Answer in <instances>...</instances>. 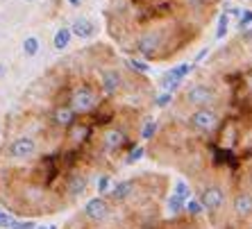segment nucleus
<instances>
[{
	"mask_svg": "<svg viewBox=\"0 0 252 229\" xmlns=\"http://www.w3.org/2000/svg\"><path fill=\"white\" fill-rule=\"evenodd\" d=\"M68 105L77 116H87V114H94L100 107V98L89 84H77V86L70 91Z\"/></svg>",
	"mask_w": 252,
	"mask_h": 229,
	"instance_id": "f257e3e1",
	"label": "nucleus"
},
{
	"mask_svg": "<svg viewBox=\"0 0 252 229\" xmlns=\"http://www.w3.org/2000/svg\"><path fill=\"white\" fill-rule=\"evenodd\" d=\"M5 150H7V157L14 159V161H30V159H34L36 152H39V143H36L34 136L21 134L7 143Z\"/></svg>",
	"mask_w": 252,
	"mask_h": 229,
	"instance_id": "f03ea898",
	"label": "nucleus"
},
{
	"mask_svg": "<svg viewBox=\"0 0 252 229\" xmlns=\"http://www.w3.org/2000/svg\"><path fill=\"white\" fill-rule=\"evenodd\" d=\"M184 100L191 107H209L216 100V91L211 86H207V84H195V86H191L187 91Z\"/></svg>",
	"mask_w": 252,
	"mask_h": 229,
	"instance_id": "7ed1b4c3",
	"label": "nucleus"
},
{
	"mask_svg": "<svg viewBox=\"0 0 252 229\" xmlns=\"http://www.w3.org/2000/svg\"><path fill=\"white\" fill-rule=\"evenodd\" d=\"M191 125H193L198 132L209 134L211 129L218 125V116L214 109H209V107H198V109L191 114Z\"/></svg>",
	"mask_w": 252,
	"mask_h": 229,
	"instance_id": "20e7f679",
	"label": "nucleus"
},
{
	"mask_svg": "<svg viewBox=\"0 0 252 229\" xmlns=\"http://www.w3.org/2000/svg\"><path fill=\"white\" fill-rule=\"evenodd\" d=\"M200 204H202V209H207V211H216V209H220V206L225 204V193L220 186H207L202 188V193H200Z\"/></svg>",
	"mask_w": 252,
	"mask_h": 229,
	"instance_id": "39448f33",
	"label": "nucleus"
},
{
	"mask_svg": "<svg viewBox=\"0 0 252 229\" xmlns=\"http://www.w3.org/2000/svg\"><path fill=\"white\" fill-rule=\"evenodd\" d=\"M191 71H193V66H191V64H180V66H175V68H170V71L164 75L161 86H164L168 93H173V91H177V88H180V84L184 82V77H187Z\"/></svg>",
	"mask_w": 252,
	"mask_h": 229,
	"instance_id": "423d86ee",
	"label": "nucleus"
},
{
	"mask_svg": "<svg viewBox=\"0 0 252 229\" xmlns=\"http://www.w3.org/2000/svg\"><path fill=\"white\" fill-rule=\"evenodd\" d=\"M109 211H112V206H109V202L105 198H94V200H89L84 204V216L89 220H94V223H102L109 216Z\"/></svg>",
	"mask_w": 252,
	"mask_h": 229,
	"instance_id": "0eeeda50",
	"label": "nucleus"
},
{
	"mask_svg": "<svg viewBox=\"0 0 252 229\" xmlns=\"http://www.w3.org/2000/svg\"><path fill=\"white\" fill-rule=\"evenodd\" d=\"M100 86H102V91L107 95H116L123 88V75L116 68H105L100 73Z\"/></svg>",
	"mask_w": 252,
	"mask_h": 229,
	"instance_id": "6e6552de",
	"label": "nucleus"
},
{
	"mask_svg": "<svg viewBox=\"0 0 252 229\" xmlns=\"http://www.w3.org/2000/svg\"><path fill=\"white\" fill-rule=\"evenodd\" d=\"M161 46V34L159 32H146V34L139 36V41H136V50H139L141 57H153L157 53V48Z\"/></svg>",
	"mask_w": 252,
	"mask_h": 229,
	"instance_id": "1a4fd4ad",
	"label": "nucleus"
},
{
	"mask_svg": "<svg viewBox=\"0 0 252 229\" xmlns=\"http://www.w3.org/2000/svg\"><path fill=\"white\" fill-rule=\"evenodd\" d=\"M75 120H77V114L70 109V105H57L53 109V114H50V123L62 129H68Z\"/></svg>",
	"mask_w": 252,
	"mask_h": 229,
	"instance_id": "9d476101",
	"label": "nucleus"
},
{
	"mask_svg": "<svg viewBox=\"0 0 252 229\" xmlns=\"http://www.w3.org/2000/svg\"><path fill=\"white\" fill-rule=\"evenodd\" d=\"M127 143V136H125L123 129L118 127H109L105 129V134H102V145H105L107 152H116V150H121V147Z\"/></svg>",
	"mask_w": 252,
	"mask_h": 229,
	"instance_id": "9b49d317",
	"label": "nucleus"
},
{
	"mask_svg": "<svg viewBox=\"0 0 252 229\" xmlns=\"http://www.w3.org/2000/svg\"><path fill=\"white\" fill-rule=\"evenodd\" d=\"M87 188H89V177L84 172H70L66 177V193L70 198H80L82 193H87Z\"/></svg>",
	"mask_w": 252,
	"mask_h": 229,
	"instance_id": "f8f14e48",
	"label": "nucleus"
},
{
	"mask_svg": "<svg viewBox=\"0 0 252 229\" xmlns=\"http://www.w3.org/2000/svg\"><path fill=\"white\" fill-rule=\"evenodd\" d=\"M70 32L80 39H91V36H95V23L87 16H77L70 25Z\"/></svg>",
	"mask_w": 252,
	"mask_h": 229,
	"instance_id": "ddd939ff",
	"label": "nucleus"
},
{
	"mask_svg": "<svg viewBox=\"0 0 252 229\" xmlns=\"http://www.w3.org/2000/svg\"><path fill=\"white\" fill-rule=\"evenodd\" d=\"M107 193H109V198H112L114 202H123V200H127L129 195L134 193V182H129V179L118 182L116 186H114L112 191H107Z\"/></svg>",
	"mask_w": 252,
	"mask_h": 229,
	"instance_id": "4468645a",
	"label": "nucleus"
},
{
	"mask_svg": "<svg viewBox=\"0 0 252 229\" xmlns=\"http://www.w3.org/2000/svg\"><path fill=\"white\" fill-rule=\"evenodd\" d=\"M234 213L246 218L252 213V195L250 193H236L234 198Z\"/></svg>",
	"mask_w": 252,
	"mask_h": 229,
	"instance_id": "2eb2a0df",
	"label": "nucleus"
},
{
	"mask_svg": "<svg viewBox=\"0 0 252 229\" xmlns=\"http://www.w3.org/2000/svg\"><path fill=\"white\" fill-rule=\"evenodd\" d=\"M89 134H91V127H89V125H84V123H80V120H75V123L68 127V139L73 143H82Z\"/></svg>",
	"mask_w": 252,
	"mask_h": 229,
	"instance_id": "dca6fc26",
	"label": "nucleus"
},
{
	"mask_svg": "<svg viewBox=\"0 0 252 229\" xmlns=\"http://www.w3.org/2000/svg\"><path fill=\"white\" fill-rule=\"evenodd\" d=\"M70 39H73L70 28H59L53 36V48L55 50H66V48L70 46Z\"/></svg>",
	"mask_w": 252,
	"mask_h": 229,
	"instance_id": "f3484780",
	"label": "nucleus"
},
{
	"mask_svg": "<svg viewBox=\"0 0 252 229\" xmlns=\"http://www.w3.org/2000/svg\"><path fill=\"white\" fill-rule=\"evenodd\" d=\"M39 50H41L39 39H36V36H25V39H23V55H25V57H36V55H39Z\"/></svg>",
	"mask_w": 252,
	"mask_h": 229,
	"instance_id": "a211bd4d",
	"label": "nucleus"
},
{
	"mask_svg": "<svg viewBox=\"0 0 252 229\" xmlns=\"http://www.w3.org/2000/svg\"><path fill=\"white\" fill-rule=\"evenodd\" d=\"M155 134H157V120H155V118H148L146 123H143V129H141V139H143V141H150V139H155Z\"/></svg>",
	"mask_w": 252,
	"mask_h": 229,
	"instance_id": "6ab92c4d",
	"label": "nucleus"
},
{
	"mask_svg": "<svg viewBox=\"0 0 252 229\" xmlns=\"http://www.w3.org/2000/svg\"><path fill=\"white\" fill-rule=\"evenodd\" d=\"M229 32V14H220L218 16V28H216V39H223Z\"/></svg>",
	"mask_w": 252,
	"mask_h": 229,
	"instance_id": "aec40b11",
	"label": "nucleus"
},
{
	"mask_svg": "<svg viewBox=\"0 0 252 229\" xmlns=\"http://www.w3.org/2000/svg\"><path fill=\"white\" fill-rule=\"evenodd\" d=\"M166 209H168V213H182L184 211V200H180L177 195H170L168 202H166Z\"/></svg>",
	"mask_w": 252,
	"mask_h": 229,
	"instance_id": "412c9836",
	"label": "nucleus"
},
{
	"mask_svg": "<svg viewBox=\"0 0 252 229\" xmlns=\"http://www.w3.org/2000/svg\"><path fill=\"white\" fill-rule=\"evenodd\" d=\"M173 195H177L180 200L187 202L189 198H191V188H189V184L184 182V179H177V182H175V193H173Z\"/></svg>",
	"mask_w": 252,
	"mask_h": 229,
	"instance_id": "4be33fe9",
	"label": "nucleus"
},
{
	"mask_svg": "<svg viewBox=\"0 0 252 229\" xmlns=\"http://www.w3.org/2000/svg\"><path fill=\"white\" fill-rule=\"evenodd\" d=\"M127 66H129V68H132L134 73H141V75L150 73V66H148L146 61H141V59H134V57H129V59H127Z\"/></svg>",
	"mask_w": 252,
	"mask_h": 229,
	"instance_id": "5701e85b",
	"label": "nucleus"
},
{
	"mask_svg": "<svg viewBox=\"0 0 252 229\" xmlns=\"http://www.w3.org/2000/svg\"><path fill=\"white\" fill-rule=\"evenodd\" d=\"M143 154H146V147L134 145V150H129V154H127V164H136V161H141Z\"/></svg>",
	"mask_w": 252,
	"mask_h": 229,
	"instance_id": "b1692460",
	"label": "nucleus"
},
{
	"mask_svg": "<svg viewBox=\"0 0 252 229\" xmlns=\"http://www.w3.org/2000/svg\"><path fill=\"white\" fill-rule=\"evenodd\" d=\"M248 25H252V9H241V16H239V29H246Z\"/></svg>",
	"mask_w": 252,
	"mask_h": 229,
	"instance_id": "393cba45",
	"label": "nucleus"
},
{
	"mask_svg": "<svg viewBox=\"0 0 252 229\" xmlns=\"http://www.w3.org/2000/svg\"><path fill=\"white\" fill-rule=\"evenodd\" d=\"M184 209H187L191 216H198V213L205 211V209H202V204H200L198 200H187V202H184Z\"/></svg>",
	"mask_w": 252,
	"mask_h": 229,
	"instance_id": "a878e982",
	"label": "nucleus"
},
{
	"mask_svg": "<svg viewBox=\"0 0 252 229\" xmlns=\"http://www.w3.org/2000/svg\"><path fill=\"white\" fill-rule=\"evenodd\" d=\"M109 186H112V177L102 175L98 179V193H107V191H109Z\"/></svg>",
	"mask_w": 252,
	"mask_h": 229,
	"instance_id": "bb28decb",
	"label": "nucleus"
},
{
	"mask_svg": "<svg viewBox=\"0 0 252 229\" xmlns=\"http://www.w3.org/2000/svg\"><path fill=\"white\" fill-rule=\"evenodd\" d=\"M12 225H14V218L9 216V213L0 211V229H9Z\"/></svg>",
	"mask_w": 252,
	"mask_h": 229,
	"instance_id": "cd10ccee",
	"label": "nucleus"
},
{
	"mask_svg": "<svg viewBox=\"0 0 252 229\" xmlns=\"http://www.w3.org/2000/svg\"><path fill=\"white\" fill-rule=\"evenodd\" d=\"M170 102H173V93H168V91H166V93H161L157 98V107H161V109H164V107H168Z\"/></svg>",
	"mask_w": 252,
	"mask_h": 229,
	"instance_id": "c85d7f7f",
	"label": "nucleus"
},
{
	"mask_svg": "<svg viewBox=\"0 0 252 229\" xmlns=\"http://www.w3.org/2000/svg\"><path fill=\"white\" fill-rule=\"evenodd\" d=\"M36 223L34 220H25V223H18V220H14V225L9 229H34Z\"/></svg>",
	"mask_w": 252,
	"mask_h": 229,
	"instance_id": "c756f323",
	"label": "nucleus"
},
{
	"mask_svg": "<svg viewBox=\"0 0 252 229\" xmlns=\"http://www.w3.org/2000/svg\"><path fill=\"white\" fill-rule=\"evenodd\" d=\"M241 41H243V43H252V25H248L246 29H241Z\"/></svg>",
	"mask_w": 252,
	"mask_h": 229,
	"instance_id": "7c9ffc66",
	"label": "nucleus"
},
{
	"mask_svg": "<svg viewBox=\"0 0 252 229\" xmlns=\"http://www.w3.org/2000/svg\"><path fill=\"white\" fill-rule=\"evenodd\" d=\"M207 55H209V48H205V50H200V53L195 55V61H202V59H205Z\"/></svg>",
	"mask_w": 252,
	"mask_h": 229,
	"instance_id": "2f4dec72",
	"label": "nucleus"
},
{
	"mask_svg": "<svg viewBox=\"0 0 252 229\" xmlns=\"http://www.w3.org/2000/svg\"><path fill=\"white\" fill-rule=\"evenodd\" d=\"M82 2H84V0H68V5L75 7V9H77V7H82Z\"/></svg>",
	"mask_w": 252,
	"mask_h": 229,
	"instance_id": "473e14b6",
	"label": "nucleus"
},
{
	"mask_svg": "<svg viewBox=\"0 0 252 229\" xmlns=\"http://www.w3.org/2000/svg\"><path fill=\"white\" fill-rule=\"evenodd\" d=\"M5 73H7V68H5V64H0V80L5 77Z\"/></svg>",
	"mask_w": 252,
	"mask_h": 229,
	"instance_id": "72a5a7b5",
	"label": "nucleus"
},
{
	"mask_svg": "<svg viewBox=\"0 0 252 229\" xmlns=\"http://www.w3.org/2000/svg\"><path fill=\"white\" fill-rule=\"evenodd\" d=\"M34 229H50V227H34Z\"/></svg>",
	"mask_w": 252,
	"mask_h": 229,
	"instance_id": "f704fd0d",
	"label": "nucleus"
},
{
	"mask_svg": "<svg viewBox=\"0 0 252 229\" xmlns=\"http://www.w3.org/2000/svg\"><path fill=\"white\" fill-rule=\"evenodd\" d=\"M25 2H34V0H25Z\"/></svg>",
	"mask_w": 252,
	"mask_h": 229,
	"instance_id": "c9c22d12",
	"label": "nucleus"
},
{
	"mask_svg": "<svg viewBox=\"0 0 252 229\" xmlns=\"http://www.w3.org/2000/svg\"><path fill=\"white\" fill-rule=\"evenodd\" d=\"M246 2H252V0H246Z\"/></svg>",
	"mask_w": 252,
	"mask_h": 229,
	"instance_id": "e433bc0d",
	"label": "nucleus"
}]
</instances>
